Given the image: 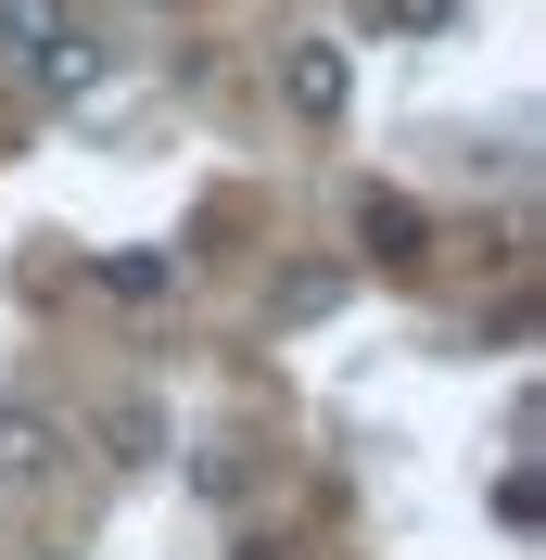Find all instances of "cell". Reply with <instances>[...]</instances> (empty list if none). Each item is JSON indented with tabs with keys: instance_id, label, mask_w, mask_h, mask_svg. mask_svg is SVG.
<instances>
[{
	"instance_id": "obj_5",
	"label": "cell",
	"mask_w": 546,
	"mask_h": 560,
	"mask_svg": "<svg viewBox=\"0 0 546 560\" xmlns=\"http://www.w3.org/2000/svg\"><path fill=\"white\" fill-rule=\"evenodd\" d=\"M103 293H115V306H166L178 268H166V255H103Z\"/></svg>"
},
{
	"instance_id": "obj_2",
	"label": "cell",
	"mask_w": 546,
	"mask_h": 560,
	"mask_svg": "<svg viewBox=\"0 0 546 560\" xmlns=\"http://www.w3.org/2000/svg\"><path fill=\"white\" fill-rule=\"evenodd\" d=\"M26 90H38V103H90V90H103V38H90V26L64 13V26H51V38L26 51Z\"/></svg>"
},
{
	"instance_id": "obj_8",
	"label": "cell",
	"mask_w": 546,
	"mask_h": 560,
	"mask_svg": "<svg viewBox=\"0 0 546 560\" xmlns=\"http://www.w3.org/2000/svg\"><path fill=\"white\" fill-rule=\"evenodd\" d=\"M38 560H76V548H38Z\"/></svg>"
},
{
	"instance_id": "obj_4",
	"label": "cell",
	"mask_w": 546,
	"mask_h": 560,
	"mask_svg": "<svg viewBox=\"0 0 546 560\" xmlns=\"http://www.w3.org/2000/svg\"><path fill=\"white\" fill-rule=\"evenodd\" d=\"M356 230H369L381 268H407V255H419V205H407V191H369V205H356Z\"/></svg>"
},
{
	"instance_id": "obj_3",
	"label": "cell",
	"mask_w": 546,
	"mask_h": 560,
	"mask_svg": "<svg viewBox=\"0 0 546 560\" xmlns=\"http://www.w3.org/2000/svg\"><path fill=\"white\" fill-rule=\"evenodd\" d=\"M64 458V420L38 408V395H0V485H38Z\"/></svg>"
},
{
	"instance_id": "obj_7",
	"label": "cell",
	"mask_w": 546,
	"mask_h": 560,
	"mask_svg": "<svg viewBox=\"0 0 546 560\" xmlns=\"http://www.w3.org/2000/svg\"><path fill=\"white\" fill-rule=\"evenodd\" d=\"M369 26H394V38H444V26H458V0H369Z\"/></svg>"
},
{
	"instance_id": "obj_6",
	"label": "cell",
	"mask_w": 546,
	"mask_h": 560,
	"mask_svg": "<svg viewBox=\"0 0 546 560\" xmlns=\"http://www.w3.org/2000/svg\"><path fill=\"white\" fill-rule=\"evenodd\" d=\"M51 26H64V0H0V51H13V65H26Z\"/></svg>"
},
{
	"instance_id": "obj_1",
	"label": "cell",
	"mask_w": 546,
	"mask_h": 560,
	"mask_svg": "<svg viewBox=\"0 0 546 560\" xmlns=\"http://www.w3.org/2000/svg\"><path fill=\"white\" fill-rule=\"evenodd\" d=\"M280 103L306 115V128H343V103H356V65H343V38H280Z\"/></svg>"
}]
</instances>
